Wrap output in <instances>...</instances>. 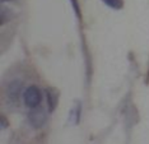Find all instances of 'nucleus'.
<instances>
[{
    "instance_id": "f257e3e1",
    "label": "nucleus",
    "mask_w": 149,
    "mask_h": 144,
    "mask_svg": "<svg viewBox=\"0 0 149 144\" xmlns=\"http://www.w3.org/2000/svg\"><path fill=\"white\" fill-rule=\"evenodd\" d=\"M23 99H24V103L27 107L29 108H35L38 107L40 103L42 101V94L40 89L35 85H31L29 88H27L24 94H23Z\"/></svg>"
},
{
    "instance_id": "f03ea898",
    "label": "nucleus",
    "mask_w": 149,
    "mask_h": 144,
    "mask_svg": "<svg viewBox=\"0 0 149 144\" xmlns=\"http://www.w3.org/2000/svg\"><path fill=\"white\" fill-rule=\"evenodd\" d=\"M28 120H29V124L35 129H41L46 124V120H47L46 112L42 108L35 107V108H32V111H29Z\"/></svg>"
},
{
    "instance_id": "7ed1b4c3",
    "label": "nucleus",
    "mask_w": 149,
    "mask_h": 144,
    "mask_svg": "<svg viewBox=\"0 0 149 144\" xmlns=\"http://www.w3.org/2000/svg\"><path fill=\"white\" fill-rule=\"evenodd\" d=\"M46 96H47V106H49V111L54 112L59 105V91L56 88H49L46 91Z\"/></svg>"
},
{
    "instance_id": "20e7f679",
    "label": "nucleus",
    "mask_w": 149,
    "mask_h": 144,
    "mask_svg": "<svg viewBox=\"0 0 149 144\" xmlns=\"http://www.w3.org/2000/svg\"><path fill=\"white\" fill-rule=\"evenodd\" d=\"M21 89H22V82L18 79L13 80L8 87V97L13 99V101H18L19 94H21Z\"/></svg>"
},
{
    "instance_id": "39448f33",
    "label": "nucleus",
    "mask_w": 149,
    "mask_h": 144,
    "mask_svg": "<svg viewBox=\"0 0 149 144\" xmlns=\"http://www.w3.org/2000/svg\"><path fill=\"white\" fill-rule=\"evenodd\" d=\"M102 1L106 5H108L110 8H112V9H121L123 8V5H124V1L123 0H102Z\"/></svg>"
},
{
    "instance_id": "423d86ee",
    "label": "nucleus",
    "mask_w": 149,
    "mask_h": 144,
    "mask_svg": "<svg viewBox=\"0 0 149 144\" xmlns=\"http://www.w3.org/2000/svg\"><path fill=\"white\" fill-rule=\"evenodd\" d=\"M6 121H8V120H6L4 116H1V128H3V129L8 126V122H6Z\"/></svg>"
}]
</instances>
